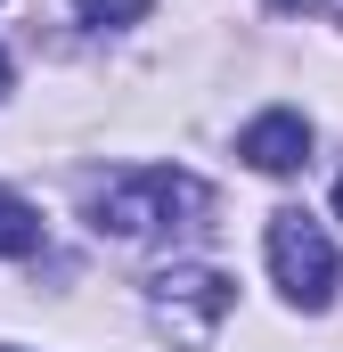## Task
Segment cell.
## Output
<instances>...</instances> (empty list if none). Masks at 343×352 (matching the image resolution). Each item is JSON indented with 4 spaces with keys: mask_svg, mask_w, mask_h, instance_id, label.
Wrapping results in <instances>:
<instances>
[{
    "mask_svg": "<svg viewBox=\"0 0 343 352\" xmlns=\"http://www.w3.org/2000/svg\"><path fill=\"white\" fill-rule=\"evenodd\" d=\"M180 213H204V188L188 173H131V180H115V188L90 197V221L106 238H156Z\"/></svg>",
    "mask_w": 343,
    "mask_h": 352,
    "instance_id": "obj_1",
    "label": "cell"
},
{
    "mask_svg": "<svg viewBox=\"0 0 343 352\" xmlns=\"http://www.w3.org/2000/svg\"><path fill=\"white\" fill-rule=\"evenodd\" d=\"M270 270H278V287H286V303H303V311H327L335 303V246H327V230L311 221V213H270Z\"/></svg>",
    "mask_w": 343,
    "mask_h": 352,
    "instance_id": "obj_2",
    "label": "cell"
},
{
    "mask_svg": "<svg viewBox=\"0 0 343 352\" xmlns=\"http://www.w3.org/2000/svg\"><path fill=\"white\" fill-rule=\"evenodd\" d=\"M229 303H237V287L221 270H172V278H156V328L180 336V344H204L229 320Z\"/></svg>",
    "mask_w": 343,
    "mask_h": 352,
    "instance_id": "obj_3",
    "label": "cell"
},
{
    "mask_svg": "<svg viewBox=\"0 0 343 352\" xmlns=\"http://www.w3.org/2000/svg\"><path fill=\"white\" fill-rule=\"evenodd\" d=\"M237 156H246L254 173H303V164H311V123H303L294 107H270V115L246 123Z\"/></svg>",
    "mask_w": 343,
    "mask_h": 352,
    "instance_id": "obj_4",
    "label": "cell"
},
{
    "mask_svg": "<svg viewBox=\"0 0 343 352\" xmlns=\"http://www.w3.org/2000/svg\"><path fill=\"white\" fill-rule=\"evenodd\" d=\"M33 246H41V213L0 188V254H33Z\"/></svg>",
    "mask_w": 343,
    "mask_h": 352,
    "instance_id": "obj_5",
    "label": "cell"
},
{
    "mask_svg": "<svg viewBox=\"0 0 343 352\" xmlns=\"http://www.w3.org/2000/svg\"><path fill=\"white\" fill-rule=\"evenodd\" d=\"M147 8H156V0H74V16H82V25H139Z\"/></svg>",
    "mask_w": 343,
    "mask_h": 352,
    "instance_id": "obj_6",
    "label": "cell"
},
{
    "mask_svg": "<svg viewBox=\"0 0 343 352\" xmlns=\"http://www.w3.org/2000/svg\"><path fill=\"white\" fill-rule=\"evenodd\" d=\"M270 8H319V0H270Z\"/></svg>",
    "mask_w": 343,
    "mask_h": 352,
    "instance_id": "obj_7",
    "label": "cell"
},
{
    "mask_svg": "<svg viewBox=\"0 0 343 352\" xmlns=\"http://www.w3.org/2000/svg\"><path fill=\"white\" fill-rule=\"evenodd\" d=\"M0 98H8V50H0Z\"/></svg>",
    "mask_w": 343,
    "mask_h": 352,
    "instance_id": "obj_8",
    "label": "cell"
},
{
    "mask_svg": "<svg viewBox=\"0 0 343 352\" xmlns=\"http://www.w3.org/2000/svg\"><path fill=\"white\" fill-rule=\"evenodd\" d=\"M335 221H343V180H335Z\"/></svg>",
    "mask_w": 343,
    "mask_h": 352,
    "instance_id": "obj_9",
    "label": "cell"
}]
</instances>
